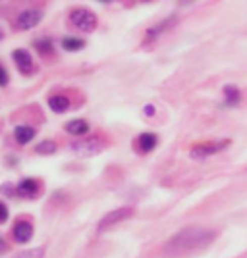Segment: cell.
<instances>
[{
  "mask_svg": "<svg viewBox=\"0 0 247 258\" xmlns=\"http://www.w3.org/2000/svg\"><path fill=\"white\" fill-rule=\"evenodd\" d=\"M239 100H241V93L237 91L234 85H228L224 89V102L228 106H236L239 104Z\"/></svg>",
  "mask_w": 247,
  "mask_h": 258,
  "instance_id": "9a60e30c",
  "label": "cell"
},
{
  "mask_svg": "<svg viewBox=\"0 0 247 258\" xmlns=\"http://www.w3.org/2000/svg\"><path fill=\"white\" fill-rule=\"evenodd\" d=\"M14 137L16 141L20 143V145H27V143H31V139L35 137V129L31 125H18L16 131H14Z\"/></svg>",
  "mask_w": 247,
  "mask_h": 258,
  "instance_id": "7c38bea8",
  "label": "cell"
},
{
  "mask_svg": "<svg viewBox=\"0 0 247 258\" xmlns=\"http://www.w3.org/2000/svg\"><path fill=\"white\" fill-rule=\"evenodd\" d=\"M70 23L74 25L75 29L83 33H91L95 31L97 27V16L91 10H85V8H77L70 14Z\"/></svg>",
  "mask_w": 247,
  "mask_h": 258,
  "instance_id": "7a4b0ae2",
  "label": "cell"
},
{
  "mask_svg": "<svg viewBox=\"0 0 247 258\" xmlns=\"http://www.w3.org/2000/svg\"><path fill=\"white\" fill-rule=\"evenodd\" d=\"M8 81H10V77H8V72L0 66V87H6L8 85Z\"/></svg>",
  "mask_w": 247,
  "mask_h": 258,
  "instance_id": "ffe728a7",
  "label": "cell"
},
{
  "mask_svg": "<svg viewBox=\"0 0 247 258\" xmlns=\"http://www.w3.org/2000/svg\"><path fill=\"white\" fill-rule=\"evenodd\" d=\"M48 106H51V110L56 112V114H62V112H66V110L70 108V100H68L66 95H56V97L48 98Z\"/></svg>",
  "mask_w": 247,
  "mask_h": 258,
  "instance_id": "5bb4252c",
  "label": "cell"
},
{
  "mask_svg": "<svg viewBox=\"0 0 247 258\" xmlns=\"http://www.w3.org/2000/svg\"><path fill=\"white\" fill-rule=\"evenodd\" d=\"M101 2H110V0H101Z\"/></svg>",
  "mask_w": 247,
  "mask_h": 258,
  "instance_id": "603a6c76",
  "label": "cell"
},
{
  "mask_svg": "<svg viewBox=\"0 0 247 258\" xmlns=\"http://www.w3.org/2000/svg\"><path fill=\"white\" fill-rule=\"evenodd\" d=\"M6 220H8V208H6L4 203H0V224L6 222Z\"/></svg>",
  "mask_w": 247,
  "mask_h": 258,
  "instance_id": "44dd1931",
  "label": "cell"
},
{
  "mask_svg": "<svg viewBox=\"0 0 247 258\" xmlns=\"http://www.w3.org/2000/svg\"><path fill=\"white\" fill-rule=\"evenodd\" d=\"M14 237H16L18 243H27L33 237V226L29 222H20V224H16V227H14Z\"/></svg>",
  "mask_w": 247,
  "mask_h": 258,
  "instance_id": "9c48e42d",
  "label": "cell"
},
{
  "mask_svg": "<svg viewBox=\"0 0 247 258\" xmlns=\"http://www.w3.org/2000/svg\"><path fill=\"white\" fill-rule=\"evenodd\" d=\"M6 250H8V245H6V241L0 237V254H2V252H6Z\"/></svg>",
  "mask_w": 247,
  "mask_h": 258,
  "instance_id": "7402d4cb",
  "label": "cell"
},
{
  "mask_svg": "<svg viewBox=\"0 0 247 258\" xmlns=\"http://www.w3.org/2000/svg\"><path fill=\"white\" fill-rule=\"evenodd\" d=\"M35 46L43 54L53 52V41H51V39H37V41H35Z\"/></svg>",
  "mask_w": 247,
  "mask_h": 258,
  "instance_id": "ac0fdd59",
  "label": "cell"
},
{
  "mask_svg": "<svg viewBox=\"0 0 247 258\" xmlns=\"http://www.w3.org/2000/svg\"><path fill=\"white\" fill-rule=\"evenodd\" d=\"M83 46H85V41H83V39H75V37H66V39H62V48L68 50V52L81 50Z\"/></svg>",
  "mask_w": 247,
  "mask_h": 258,
  "instance_id": "2e32d148",
  "label": "cell"
},
{
  "mask_svg": "<svg viewBox=\"0 0 247 258\" xmlns=\"http://www.w3.org/2000/svg\"><path fill=\"white\" fill-rule=\"evenodd\" d=\"M44 256V248L37 247V248H31V250H25L22 254H18L16 258H43Z\"/></svg>",
  "mask_w": 247,
  "mask_h": 258,
  "instance_id": "d6986e66",
  "label": "cell"
},
{
  "mask_svg": "<svg viewBox=\"0 0 247 258\" xmlns=\"http://www.w3.org/2000/svg\"><path fill=\"white\" fill-rule=\"evenodd\" d=\"M215 231L207 229L201 226H191L185 227L182 231H178L174 237H170V241L164 245V252L168 256H183V254H191L205 248L207 245L213 243L215 239Z\"/></svg>",
  "mask_w": 247,
  "mask_h": 258,
  "instance_id": "6da1fadb",
  "label": "cell"
},
{
  "mask_svg": "<svg viewBox=\"0 0 247 258\" xmlns=\"http://www.w3.org/2000/svg\"><path fill=\"white\" fill-rule=\"evenodd\" d=\"M133 216V208H129V206H124V208H116V210H112V212H108L103 220H101V224H98V231H105L108 227L116 226V224H122V222H126Z\"/></svg>",
  "mask_w": 247,
  "mask_h": 258,
  "instance_id": "5b68a950",
  "label": "cell"
},
{
  "mask_svg": "<svg viewBox=\"0 0 247 258\" xmlns=\"http://www.w3.org/2000/svg\"><path fill=\"white\" fill-rule=\"evenodd\" d=\"M43 20V12L37 10V8H31V10H25L23 14H20V18H18V27L22 29V31H27V29H33V27H37L39 23Z\"/></svg>",
  "mask_w": 247,
  "mask_h": 258,
  "instance_id": "52a82bcc",
  "label": "cell"
},
{
  "mask_svg": "<svg viewBox=\"0 0 247 258\" xmlns=\"http://www.w3.org/2000/svg\"><path fill=\"white\" fill-rule=\"evenodd\" d=\"M35 152H39V154H54L56 152V143L54 141H43V143H39L35 147Z\"/></svg>",
  "mask_w": 247,
  "mask_h": 258,
  "instance_id": "e0dca14e",
  "label": "cell"
},
{
  "mask_svg": "<svg viewBox=\"0 0 247 258\" xmlns=\"http://www.w3.org/2000/svg\"><path fill=\"white\" fill-rule=\"evenodd\" d=\"M66 131L70 135H75V137H83L89 133V123L85 119H72V121L66 123Z\"/></svg>",
  "mask_w": 247,
  "mask_h": 258,
  "instance_id": "8fae6325",
  "label": "cell"
},
{
  "mask_svg": "<svg viewBox=\"0 0 247 258\" xmlns=\"http://www.w3.org/2000/svg\"><path fill=\"white\" fill-rule=\"evenodd\" d=\"M228 145H230V141H211V143H203V145H195L189 152V156L193 160H205L216 152H222Z\"/></svg>",
  "mask_w": 247,
  "mask_h": 258,
  "instance_id": "3957f363",
  "label": "cell"
},
{
  "mask_svg": "<svg viewBox=\"0 0 247 258\" xmlns=\"http://www.w3.org/2000/svg\"><path fill=\"white\" fill-rule=\"evenodd\" d=\"M105 149V141L101 139H79L70 145V151L79 156H93Z\"/></svg>",
  "mask_w": 247,
  "mask_h": 258,
  "instance_id": "277c9868",
  "label": "cell"
},
{
  "mask_svg": "<svg viewBox=\"0 0 247 258\" xmlns=\"http://www.w3.org/2000/svg\"><path fill=\"white\" fill-rule=\"evenodd\" d=\"M12 58H14V62L18 66V70L22 72L23 76H31L33 74V58L31 54L27 52L25 48H16L14 52H12Z\"/></svg>",
  "mask_w": 247,
  "mask_h": 258,
  "instance_id": "8992f818",
  "label": "cell"
},
{
  "mask_svg": "<svg viewBox=\"0 0 247 258\" xmlns=\"http://www.w3.org/2000/svg\"><path fill=\"white\" fill-rule=\"evenodd\" d=\"M157 143H159V139H157L155 133H141L137 141H135V145H137V149L141 152H151L157 147Z\"/></svg>",
  "mask_w": 247,
  "mask_h": 258,
  "instance_id": "30bf717a",
  "label": "cell"
},
{
  "mask_svg": "<svg viewBox=\"0 0 247 258\" xmlns=\"http://www.w3.org/2000/svg\"><path fill=\"white\" fill-rule=\"evenodd\" d=\"M174 22H176V16H172V18H166V20H162L161 23L153 25L149 31L145 33V43H153V41H157V39H159V37L162 35V33L168 31V29L172 27Z\"/></svg>",
  "mask_w": 247,
  "mask_h": 258,
  "instance_id": "ba28073f",
  "label": "cell"
},
{
  "mask_svg": "<svg viewBox=\"0 0 247 258\" xmlns=\"http://www.w3.org/2000/svg\"><path fill=\"white\" fill-rule=\"evenodd\" d=\"M18 193L22 195V197H27V199L37 197V193H39V183L35 181V179H23L18 185Z\"/></svg>",
  "mask_w": 247,
  "mask_h": 258,
  "instance_id": "4fadbf2b",
  "label": "cell"
}]
</instances>
